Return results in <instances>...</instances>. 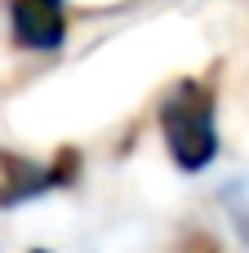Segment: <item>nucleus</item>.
<instances>
[{
  "label": "nucleus",
  "instance_id": "2",
  "mask_svg": "<svg viewBox=\"0 0 249 253\" xmlns=\"http://www.w3.org/2000/svg\"><path fill=\"white\" fill-rule=\"evenodd\" d=\"M18 40L31 49H53L62 40V0H9Z\"/></svg>",
  "mask_w": 249,
  "mask_h": 253
},
{
  "label": "nucleus",
  "instance_id": "1",
  "mask_svg": "<svg viewBox=\"0 0 249 253\" xmlns=\"http://www.w3.org/2000/svg\"><path fill=\"white\" fill-rule=\"evenodd\" d=\"M160 125L169 138V156L178 160L183 173H200L214 156H218V129H214V93L196 80H183L165 107H160Z\"/></svg>",
  "mask_w": 249,
  "mask_h": 253
},
{
  "label": "nucleus",
  "instance_id": "3",
  "mask_svg": "<svg viewBox=\"0 0 249 253\" xmlns=\"http://www.w3.org/2000/svg\"><path fill=\"white\" fill-rule=\"evenodd\" d=\"M223 205H227V218H232V227L241 231V240L249 245V178L232 182V187L223 191Z\"/></svg>",
  "mask_w": 249,
  "mask_h": 253
}]
</instances>
